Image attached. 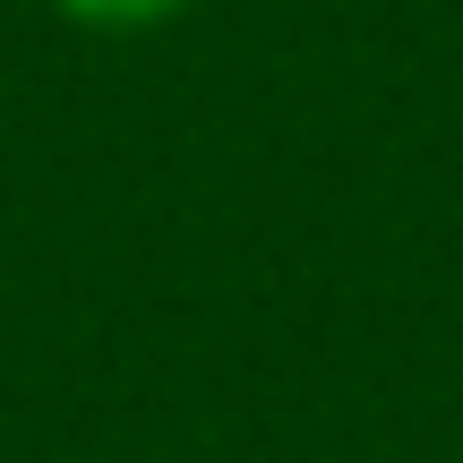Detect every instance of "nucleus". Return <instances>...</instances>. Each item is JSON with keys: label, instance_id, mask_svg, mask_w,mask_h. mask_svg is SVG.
I'll return each mask as SVG.
<instances>
[{"label": "nucleus", "instance_id": "obj_1", "mask_svg": "<svg viewBox=\"0 0 463 463\" xmlns=\"http://www.w3.org/2000/svg\"><path fill=\"white\" fill-rule=\"evenodd\" d=\"M69 26H95V34H146V26H172L189 0H52Z\"/></svg>", "mask_w": 463, "mask_h": 463}]
</instances>
